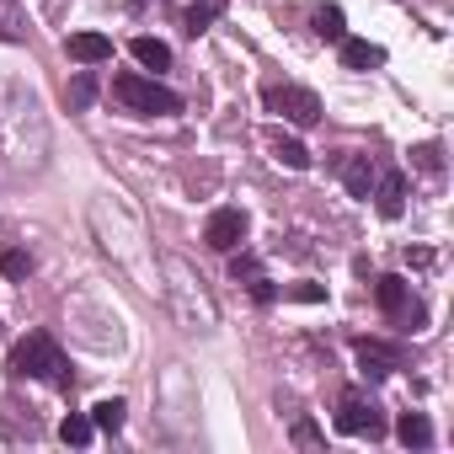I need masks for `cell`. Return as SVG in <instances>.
I'll use <instances>...</instances> for the list:
<instances>
[{
    "mask_svg": "<svg viewBox=\"0 0 454 454\" xmlns=\"http://www.w3.org/2000/svg\"><path fill=\"white\" fill-rule=\"evenodd\" d=\"M203 241H208L214 252H236V247L247 241V214H241V208H214L208 224H203Z\"/></svg>",
    "mask_w": 454,
    "mask_h": 454,
    "instance_id": "7",
    "label": "cell"
},
{
    "mask_svg": "<svg viewBox=\"0 0 454 454\" xmlns=\"http://www.w3.org/2000/svg\"><path fill=\"white\" fill-rule=\"evenodd\" d=\"M27 273H33V257L22 247H0V278H17L22 284Z\"/></svg>",
    "mask_w": 454,
    "mask_h": 454,
    "instance_id": "21",
    "label": "cell"
},
{
    "mask_svg": "<svg viewBox=\"0 0 454 454\" xmlns=\"http://www.w3.org/2000/svg\"><path fill=\"white\" fill-rule=\"evenodd\" d=\"M316 33H321L326 43H342V38H348V17H342V6H321V12H316Z\"/></svg>",
    "mask_w": 454,
    "mask_h": 454,
    "instance_id": "18",
    "label": "cell"
},
{
    "mask_svg": "<svg viewBox=\"0 0 454 454\" xmlns=\"http://www.w3.org/2000/svg\"><path fill=\"white\" fill-rule=\"evenodd\" d=\"M374 208L385 214V219H401V208H406V176L401 171H374Z\"/></svg>",
    "mask_w": 454,
    "mask_h": 454,
    "instance_id": "9",
    "label": "cell"
},
{
    "mask_svg": "<svg viewBox=\"0 0 454 454\" xmlns=\"http://www.w3.org/2000/svg\"><path fill=\"white\" fill-rule=\"evenodd\" d=\"M337 171H342V187L369 203V192H374V166H369V155H342Z\"/></svg>",
    "mask_w": 454,
    "mask_h": 454,
    "instance_id": "11",
    "label": "cell"
},
{
    "mask_svg": "<svg viewBox=\"0 0 454 454\" xmlns=\"http://www.w3.org/2000/svg\"><path fill=\"white\" fill-rule=\"evenodd\" d=\"M129 49H134V59H139L145 70H155V75H160V70H171V49H166L160 38H150V33H139V38H134Z\"/></svg>",
    "mask_w": 454,
    "mask_h": 454,
    "instance_id": "16",
    "label": "cell"
},
{
    "mask_svg": "<svg viewBox=\"0 0 454 454\" xmlns=\"http://www.w3.org/2000/svg\"><path fill=\"white\" fill-rule=\"evenodd\" d=\"M123 411H129V406L113 395V401H97V406H91V422H97L102 433H118V427H123Z\"/></svg>",
    "mask_w": 454,
    "mask_h": 454,
    "instance_id": "22",
    "label": "cell"
},
{
    "mask_svg": "<svg viewBox=\"0 0 454 454\" xmlns=\"http://www.w3.org/2000/svg\"><path fill=\"white\" fill-rule=\"evenodd\" d=\"M113 97H118V107L134 113V118H171V113H182V97H176L171 86H160V81H150V75H134V70L113 81Z\"/></svg>",
    "mask_w": 454,
    "mask_h": 454,
    "instance_id": "3",
    "label": "cell"
},
{
    "mask_svg": "<svg viewBox=\"0 0 454 454\" xmlns=\"http://www.w3.org/2000/svg\"><path fill=\"white\" fill-rule=\"evenodd\" d=\"M219 17H224V0H192V6L182 12V33L187 38H203Z\"/></svg>",
    "mask_w": 454,
    "mask_h": 454,
    "instance_id": "12",
    "label": "cell"
},
{
    "mask_svg": "<svg viewBox=\"0 0 454 454\" xmlns=\"http://www.w3.org/2000/svg\"><path fill=\"white\" fill-rule=\"evenodd\" d=\"M65 54H70L75 65H107V59H113V38H107V33H70V38H65Z\"/></svg>",
    "mask_w": 454,
    "mask_h": 454,
    "instance_id": "10",
    "label": "cell"
},
{
    "mask_svg": "<svg viewBox=\"0 0 454 454\" xmlns=\"http://www.w3.org/2000/svg\"><path fill=\"white\" fill-rule=\"evenodd\" d=\"M289 300H326V289H321V284H294Z\"/></svg>",
    "mask_w": 454,
    "mask_h": 454,
    "instance_id": "27",
    "label": "cell"
},
{
    "mask_svg": "<svg viewBox=\"0 0 454 454\" xmlns=\"http://www.w3.org/2000/svg\"><path fill=\"white\" fill-rule=\"evenodd\" d=\"M91 433H97V422H91V417H81V411H70V417L59 422V438H65L70 449H86V443H91Z\"/></svg>",
    "mask_w": 454,
    "mask_h": 454,
    "instance_id": "20",
    "label": "cell"
},
{
    "mask_svg": "<svg viewBox=\"0 0 454 454\" xmlns=\"http://www.w3.org/2000/svg\"><path fill=\"white\" fill-rule=\"evenodd\" d=\"M273 155H278L289 171H305V166H310V150H305L300 139H289V134H273Z\"/></svg>",
    "mask_w": 454,
    "mask_h": 454,
    "instance_id": "19",
    "label": "cell"
},
{
    "mask_svg": "<svg viewBox=\"0 0 454 454\" xmlns=\"http://www.w3.org/2000/svg\"><path fill=\"white\" fill-rule=\"evenodd\" d=\"M289 438H294V443H300V449H321V443H326V438H321V427H316V422H310V417H300V422H294V427H289Z\"/></svg>",
    "mask_w": 454,
    "mask_h": 454,
    "instance_id": "24",
    "label": "cell"
},
{
    "mask_svg": "<svg viewBox=\"0 0 454 454\" xmlns=\"http://www.w3.org/2000/svg\"><path fill=\"white\" fill-rule=\"evenodd\" d=\"M374 300H380V310H385L401 332H422V326H427V310L411 300V284H406V278H395V273L374 278Z\"/></svg>",
    "mask_w": 454,
    "mask_h": 454,
    "instance_id": "4",
    "label": "cell"
},
{
    "mask_svg": "<svg viewBox=\"0 0 454 454\" xmlns=\"http://www.w3.org/2000/svg\"><path fill=\"white\" fill-rule=\"evenodd\" d=\"M395 438H401L406 449H433V422H427L422 411H401V422H395Z\"/></svg>",
    "mask_w": 454,
    "mask_h": 454,
    "instance_id": "15",
    "label": "cell"
},
{
    "mask_svg": "<svg viewBox=\"0 0 454 454\" xmlns=\"http://www.w3.org/2000/svg\"><path fill=\"white\" fill-rule=\"evenodd\" d=\"M0 43H27V17L17 12V0H0Z\"/></svg>",
    "mask_w": 454,
    "mask_h": 454,
    "instance_id": "17",
    "label": "cell"
},
{
    "mask_svg": "<svg viewBox=\"0 0 454 454\" xmlns=\"http://www.w3.org/2000/svg\"><path fill=\"white\" fill-rule=\"evenodd\" d=\"M262 102L273 107V113H284L289 123H300V129H316L321 123V97L316 91H305V86H262Z\"/></svg>",
    "mask_w": 454,
    "mask_h": 454,
    "instance_id": "5",
    "label": "cell"
},
{
    "mask_svg": "<svg viewBox=\"0 0 454 454\" xmlns=\"http://www.w3.org/2000/svg\"><path fill=\"white\" fill-rule=\"evenodd\" d=\"M411 166H417V171H427V176H443V145H433V139H427V145H417V150H411Z\"/></svg>",
    "mask_w": 454,
    "mask_h": 454,
    "instance_id": "23",
    "label": "cell"
},
{
    "mask_svg": "<svg viewBox=\"0 0 454 454\" xmlns=\"http://www.w3.org/2000/svg\"><path fill=\"white\" fill-rule=\"evenodd\" d=\"M353 353H358V364H364V374H369V380H385V374H395V369H401V348H390V342L358 337V342H353Z\"/></svg>",
    "mask_w": 454,
    "mask_h": 454,
    "instance_id": "8",
    "label": "cell"
},
{
    "mask_svg": "<svg viewBox=\"0 0 454 454\" xmlns=\"http://www.w3.org/2000/svg\"><path fill=\"white\" fill-rule=\"evenodd\" d=\"M252 300H257V305H273V300H278L273 278H262V273H257V278H252Z\"/></svg>",
    "mask_w": 454,
    "mask_h": 454,
    "instance_id": "26",
    "label": "cell"
},
{
    "mask_svg": "<svg viewBox=\"0 0 454 454\" xmlns=\"http://www.w3.org/2000/svg\"><path fill=\"white\" fill-rule=\"evenodd\" d=\"M231 273H236V278H257V273H262V262H257L252 252H241V257H231Z\"/></svg>",
    "mask_w": 454,
    "mask_h": 454,
    "instance_id": "25",
    "label": "cell"
},
{
    "mask_svg": "<svg viewBox=\"0 0 454 454\" xmlns=\"http://www.w3.org/2000/svg\"><path fill=\"white\" fill-rule=\"evenodd\" d=\"M12 374L17 380H49L54 390H70V364H65V353L49 332H27L12 348Z\"/></svg>",
    "mask_w": 454,
    "mask_h": 454,
    "instance_id": "1",
    "label": "cell"
},
{
    "mask_svg": "<svg viewBox=\"0 0 454 454\" xmlns=\"http://www.w3.org/2000/svg\"><path fill=\"white\" fill-rule=\"evenodd\" d=\"M91 102H97V70L86 65V70L70 75V86H65V107H70V113H86Z\"/></svg>",
    "mask_w": 454,
    "mask_h": 454,
    "instance_id": "14",
    "label": "cell"
},
{
    "mask_svg": "<svg viewBox=\"0 0 454 454\" xmlns=\"http://www.w3.org/2000/svg\"><path fill=\"white\" fill-rule=\"evenodd\" d=\"M166 273L176 278V284H171L176 321H182L187 332H208V326H214V300H208V289H203V273H192L182 257H166Z\"/></svg>",
    "mask_w": 454,
    "mask_h": 454,
    "instance_id": "2",
    "label": "cell"
},
{
    "mask_svg": "<svg viewBox=\"0 0 454 454\" xmlns=\"http://www.w3.org/2000/svg\"><path fill=\"white\" fill-rule=\"evenodd\" d=\"M337 427L353 438H385V411L364 395V390H342L337 401Z\"/></svg>",
    "mask_w": 454,
    "mask_h": 454,
    "instance_id": "6",
    "label": "cell"
},
{
    "mask_svg": "<svg viewBox=\"0 0 454 454\" xmlns=\"http://www.w3.org/2000/svg\"><path fill=\"white\" fill-rule=\"evenodd\" d=\"M380 65H385V49H380V43L342 38V70H380Z\"/></svg>",
    "mask_w": 454,
    "mask_h": 454,
    "instance_id": "13",
    "label": "cell"
}]
</instances>
